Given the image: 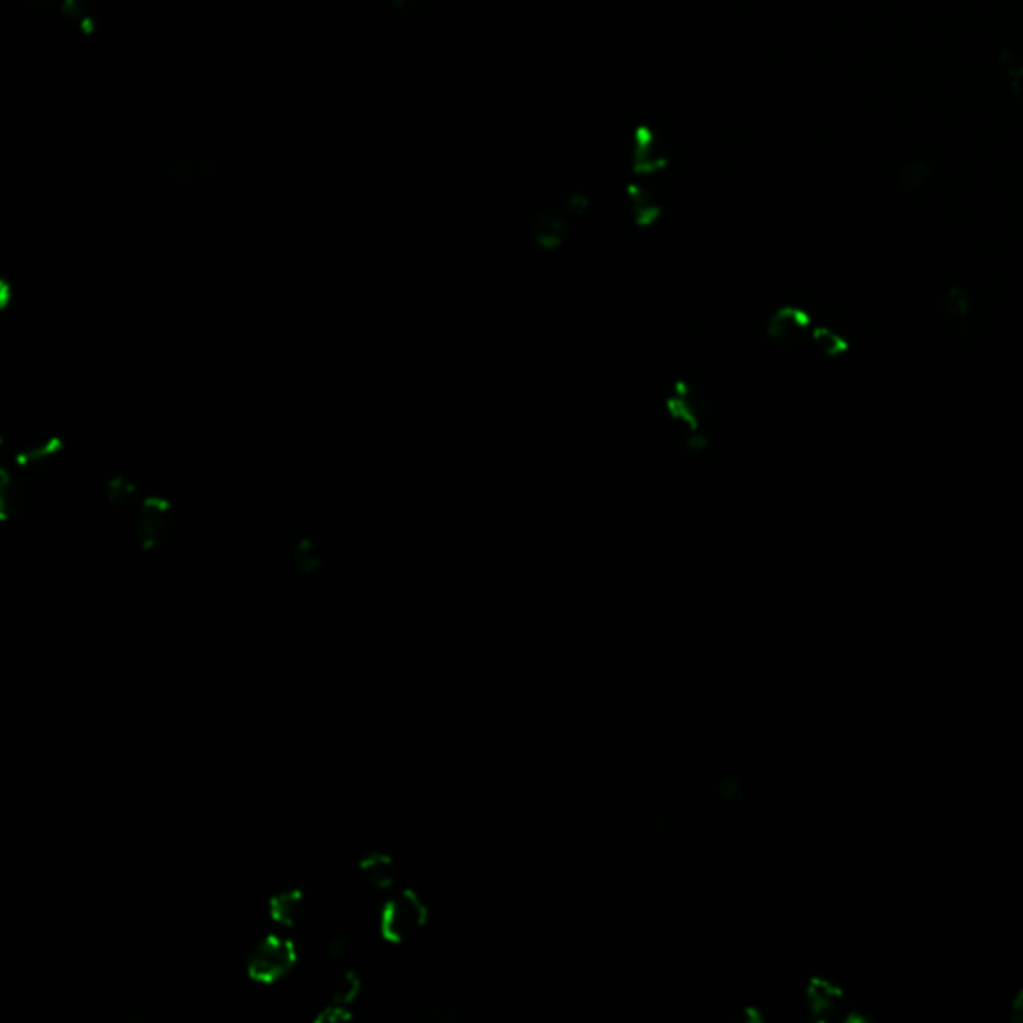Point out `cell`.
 I'll list each match as a JSON object with an SVG mask.
<instances>
[{
    "mask_svg": "<svg viewBox=\"0 0 1023 1023\" xmlns=\"http://www.w3.org/2000/svg\"><path fill=\"white\" fill-rule=\"evenodd\" d=\"M432 924V904L414 886L404 884L382 900L378 912V934L390 946L416 942Z\"/></svg>",
    "mask_w": 1023,
    "mask_h": 1023,
    "instance_id": "1",
    "label": "cell"
},
{
    "mask_svg": "<svg viewBox=\"0 0 1023 1023\" xmlns=\"http://www.w3.org/2000/svg\"><path fill=\"white\" fill-rule=\"evenodd\" d=\"M302 964V948L290 934L268 930L248 950L244 970L250 982L272 988L288 982Z\"/></svg>",
    "mask_w": 1023,
    "mask_h": 1023,
    "instance_id": "2",
    "label": "cell"
},
{
    "mask_svg": "<svg viewBox=\"0 0 1023 1023\" xmlns=\"http://www.w3.org/2000/svg\"><path fill=\"white\" fill-rule=\"evenodd\" d=\"M810 1023H864L860 1006L828 976H810L800 992Z\"/></svg>",
    "mask_w": 1023,
    "mask_h": 1023,
    "instance_id": "3",
    "label": "cell"
},
{
    "mask_svg": "<svg viewBox=\"0 0 1023 1023\" xmlns=\"http://www.w3.org/2000/svg\"><path fill=\"white\" fill-rule=\"evenodd\" d=\"M174 504L158 494H146L134 510V540L144 558L156 556L174 536Z\"/></svg>",
    "mask_w": 1023,
    "mask_h": 1023,
    "instance_id": "4",
    "label": "cell"
},
{
    "mask_svg": "<svg viewBox=\"0 0 1023 1023\" xmlns=\"http://www.w3.org/2000/svg\"><path fill=\"white\" fill-rule=\"evenodd\" d=\"M358 874L362 882L382 898L404 886V872L398 856L384 848L364 852L358 860Z\"/></svg>",
    "mask_w": 1023,
    "mask_h": 1023,
    "instance_id": "5",
    "label": "cell"
},
{
    "mask_svg": "<svg viewBox=\"0 0 1023 1023\" xmlns=\"http://www.w3.org/2000/svg\"><path fill=\"white\" fill-rule=\"evenodd\" d=\"M64 448L66 444L60 436H44L20 444L14 450H8L6 442H2V458L22 474H42L62 458Z\"/></svg>",
    "mask_w": 1023,
    "mask_h": 1023,
    "instance_id": "6",
    "label": "cell"
},
{
    "mask_svg": "<svg viewBox=\"0 0 1023 1023\" xmlns=\"http://www.w3.org/2000/svg\"><path fill=\"white\" fill-rule=\"evenodd\" d=\"M308 912V898L300 886H282L266 900V916L270 928L284 934H294Z\"/></svg>",
    "mask_w": 1023,
    "mask_h": 1023,
    "instance_id": "7",
    "label": "cell"
},
{
    "mask_svg": "<svg viewBox=\"0 0 1023 1023\" xmlns=\"http://www.w3.org/2000/svg\"><path fill=\"white\" fill-rule=\"evenodd\" d=\"M34 502L30 484L24 474L10 466L4 458L0 460V520L16 522L24 518Z\"/></svg>",
    "mask_w": 1023,
    "mask_h": 1023,
    "instance_id": "8",
    "label": "cell"
},
{
    "mask_svg": "<svg viewBox=\"0 0 1023 1023\" xmlns=\"http://www.w3.org/2000/svg\"><path fill=\"white\" fill-rule=\"evenodd\" d=\"M668 156L660 146L658 136L648 126H638L632 132V170L638 176H652L664 170Z\"/></svg>",
    "mask_w": 1023,
    "mask_h": 1023,
    "instance_id": "9",
    "label": "cell"
},
{
    "mask_svg": "<svg viewBox=\"0 0 1023 1023\" xmlns=\"http://www.w3.org/2000/svg\"><path fill=\"white\" fill-rule=\"evenodd\" d=\"M812 328V318L806 310L796 306L778 308L766 326L768 338L776 344H792Z\"/></svg>",
    "mask_w": 1023,
    "mask_h": 1023,
    "instance_id": "10",
    "label": "cell"
},
{
    "mask_svg": "<svg viewBox=\"0 0 1023 1023\" xmlns=\"http://www.w3.org/2000/svg\"><path fill=\"white\" fill-rule=\"evenodd\" d=\"M568 212L542 210L532 220V240L542 250H556L568 236Z\"/></svg>",
    "mask_w": 1023,
    "mask_h": 1023,
    "instance_id": "11",
    "label": "cell"
},
{
    "mask_svg": "<svg viewBox=\"0 0 1023 1023\" xmlns=\"http://www.w3.org/2000/svg\"><path fill=\"white\" fill-rule=\"evenodd\" d=\"M290 562L298 580L312 582L326 568V554L312 536H300L290 552Z\"/></svg>",
    "mask_w": 1023,
    "mask_h": 1023,
    "instance_id": "12",
    "label": "cell"
},
{
    "mask_svg": "<svg viewBox=\"0 0 1023 1023\" xmlns=\"http://www.w3.org/2000/svg\"><path fill=\"white\" fill-rule=\"evenodd\" d=\"M104 490H106V500H108L110 508L116 512H126V510L134 512L138 502L142 500L140 486L134 482V478H130L124 472L110 474Z\"/></svg>",
    "mask_w": 1023,
    "mask_h": 1023,
    "instance_id": "13",
    "label": "cell"
},
{
    "mask_svg": "<svg viewBox=\"0 0 1023 1023\" xmlns=\"http://www.w3.org/2000/svg\"><path fill=\"white\" fill-rule=\"evenodd\" d=\"M628 206L636 226H652L662 214V206L656 196L640 184L628 186Z\"/></svg>",
    "mask_w": 1023,
    "mask_h": 1023,
    "instance_id": "14",
    "label": "cell"
},
{
    "mask_svg": "<svg viewBox=\"0 0 1023 1023\" xmlns=\"http://www.w3.org/2000/svg\"><path fill=\"white\" fill-rule=\"evenodd\" d=\"M62 16L78 32L92 34L96 28V18L82 0H62Z\"/></svg>",
    "mask_w": 1023,
    "mask_h": 1023,
    "instance_id": "15",
    "label": "cell"
},
{
    "mask_svg": "<svg viewBox=\"0 0 1023 1023\" xmlns=\"http://www.w3.org/2000/svg\"><path fill=\"white\" fill-rule=\"evenodd\" d=\"M812 340H814L816 348L828 358H836L848 350V342L836 330L826 328V326H816L812 330Z\"/></svg>",
    "mask_w": 1023,
    "mask_h": 1023,
    "instance_id": "16",
    "label": "cell"
},
{
    "mask_svg": "<svg viewBox=\"0 0 1023 1023\" xmlns=\"http://www.w3.org/2000/svg\"><path fill=\"white\" fill-rule=\"evenodd\" d=\"M212 172L210 164L208 162H198V160H186V162H176L168 168V178L174 180V182H190V180H196L200 176H208Z\"/></svg>",
    "mask_w": 1023,
    "mask_h": 1023,
    "instance_id": "17",
    "label": "cell"
},
{
    "mask_svg": "<svg viewBox=\"0 0 1023 1023\" xmlns=\"http://www.w3.org/2000/svg\"><path fill=\"white\" fill-rule=\"evenodd\" d=\"M928 172H930V168L924 162H914V164L906 166L902 170V174L898 176V188L904 192H912V190L920 188L926 182Z\"/></svg>",
    "mask_w": 1023,
    "mask_h": 1023,
    "instance_id": "18",
    "label": "cell"
},
{
    "mask_svg": "<svg viewBox=\"0 0 1023 1023\" xmlns=\"http://www.w3.org/2000/svg\"><path fill=\"white\" fill-rule=\"evenodd\" d=\"M944 308L950 316H956V318H962L968 308H970V300L966 296V292L962 288H952L948 292V296L944 298Z\"/></svg>",
    "mask_w": 1023,
    "mask_h": 1023,
    "instance_id": "19",
    "label": "cell"
},
{
    "mask_svg": "<svg viewBox=\"0 0 1023 1023\" xmlns=\"http://www.w3.org/2000/svg\"><path fill=\"white\" fill-rule=\"evenodd\" d=\"M14 296H16V284L8 278H2L0 280V308L6 310L12 304Z\"/></svg>",
    "mask_w": 1023,
    "mask_h": 1023,
    "instance_id": "20",
    "label": "cell"
},
{
    "mask_svg": "<svg viewBox=\"0 0 1023 1023\" xmlns=\"http://www.w3.org/2000/svg\"><path fill=\"white\" fill-rule=\"evenodd\" d=\"M1010 1020L1016 1023H1023V988L1016 994L1010 1006Z\"/></svg>",
    "mask_w": 1023,
    "mask_h": 1023,
    "instance_id": "21",
    "label": "cell"
},
{
    "mask_svg": "<svg viewBox=\"0 0 1023 1023\" xmlns=\"http://www.w3.org/2000/svg\"><path fill=\"white\" fill-rule=\"evenodd\" d=\"M32 2H42V4H46V2H50V0H32Z\"/></svg>",
    "mask_w": 1023,
    "mask_h": 1023,
    "instance_id": "22",
    "label": "cell"
}]
</instances>
